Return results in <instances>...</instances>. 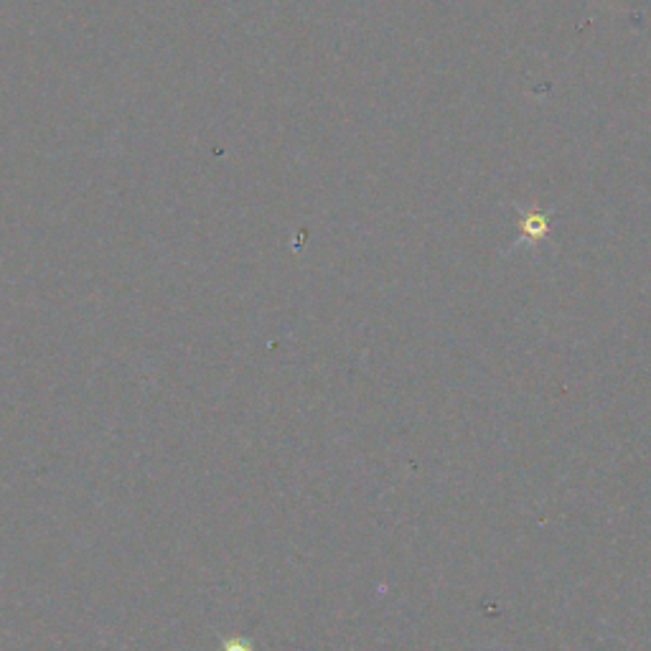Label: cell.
<instances>
[{
    "label": "cell",
    "mask_w": 651,
    "mask_h": 651,
    "mask_svg": "<svg viewBox=\"0 0 651 651\" xmlns=\"http://www.w3.org/2000/svg\"><path fill=\"white\" fill-rule=\"evenodd\" d=\"M217 651H252V644L247 639H240V636H229V639H222Z\"/></svg>",
    "instance_id": "cell-1"
}]
</instances>
